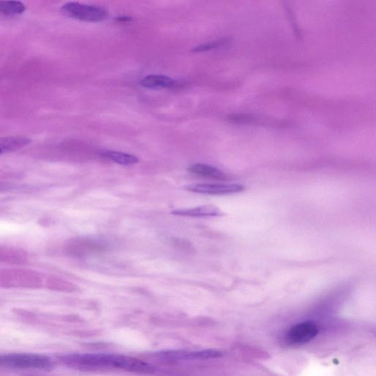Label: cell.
I'll use <instances>...</instances> for the list:
<instances>
[{
	"label": "cell",
	"instance_id": "1",
	"mask_svg": "<svg viewBox=\"0 0 376 376\" xmlns=\"http://www.w3.org/2000/svg\"><path fill=\"white\" fill-rule=\"evenodd\" d=\"M62 363L79 371L120 369L128 372L150 374L152 365L131 356L111 353H71L62 355Z\"/></svg>",
	"mask_w": 376,
	"mask_h": 376
},
{
	"label": "cell",
	"instance_id": "2",
	"mask_svg": "<svg viewBox=\"0 0 376 376\" xmlns=\"http://www.w3.org/2000/svg\"><path fill=\"white\" fill-rule=\"evenodd\" d=\"M0 366L19 369L49 370L53 367V363L42 355L9 353L0 355Z\"/></svg>",
	"mask_w": 376,
	"mask_h": 376
},
{
	"label": "cell",
	"instance_id": "3",
	"mask_svg": "<svg viewBox=\"0 0 376 376\" xmlns=\"http://www.w3.org/2000/svg\"><path fill=\"white\" fill-rule=\"evenodd\" d=\"M42 282V275L31 270L12 269L0 271V285L37 288Z\"/></svg>",
	"mask_w": 376,
	"mask_h": 376
},
{
	"label": "cell",
	"instance_id": "4",
	"mask_svg": "<svg viewBox=\"0 0 376 376\" xmlns=\"http://www.w3.org/2000/svg\"><path fill=\"white\" fill-rule=\"evenodd\" d=\"M62 12L67 16L77 21L90 23L101 22L107 16V12L103 8L77 2L64 4L62 7Z\"/></svg>",
	"mask_w": 376,
	"mask_h": 376
},
{
	"label": "cell",
	"instance_id": "5",
	"mask_svg": "<svg viewBox=\"0 0 376 376\" xmlns=\"http://www.w3.org/2000/svg\"><path fill=\"white\" fill-rule=\"evenodd\" d=\"M188 191L209 194L227 195L241 193L245 190V187L239 184H192L185 187Z\"/></svg>",
	"mask_w": 376,
	"mask_h": 376
},
{
	"label": "cell",
	"instance_id": "6",
	"mask_svg": "<svg viewBox=\"0 0 376 376\" xmlns=\"http://www.w3.org/2000/svg\"><path fill=\"white\" fill-rule=\"evenodd\" d=\"M221 355L222 353L216 350H204L200 351H174L158 353V356H159L160 359L168 362L206 360L220 358Z\"/></svg>",
	"mask_w": 376,
	"mask_h": 376
},
{
	"label": "cell",
	"instance_id": "7",
	"mask_svg": "<svg viewBox=\"0 0 376 376\" xmlns=\"http://www.w3.org/2000/svg\"><path fill=\"white\" fill-rule=\"evenodd\" d=\"M319 334V329L311 322L299 323L293 326L286 334V342L294 345H301L311 341Z\"/></svg>",
	"mask_w": 376,
	"mask_h": 376
},
{
	"label": "cell",
	"instance_id": "8",
	"mask_svg": "<svg viewBox=\"0 0 376 376\" xmlns=\"http://www.w3.org/2000/svg\"><path fill=\"white\" fill-rule=\"evenodd\" d=\"M31 143L32 140L25 137H0V155L23 150Z\"/></svg>",
	"mask_w": 376,
	"mask_h": 376
},
{
	"label": "cell",
	"instance_id": "9",
	"mask_svg": "<svg viewBox=\"0 0 376 376\" xmlns=\"http://www.w3.org/2000/svg\"><path fill=\"white\" fill-rule=\"evenodd\" d=\"M172 214L180 216L202 217L221 216L224 215V213L215 205L206 204L193 207V209L176 210L173 211Z\"/></svg>",
	"mask_w": 376,
	"mask_h": 376
},
{
	"label": "cell",
	"instance_id": "10",
	"mask_svg": "<svg viewBox=\"0 0 376 376\" xmlns=\"http://www.w3.org/2000/svg\"><path fill=\"white\" fill-rule=\"evenodd\" d=\"M27 260V253L22 250L5 245H0V263L19 265Z\"/></svg>",
	"mask_w": 376,
	"mask_h": 376
},
{
	"label": "cell",
	"instance_id": "11",
	"mask_svg": "<svg viewBox=\"0 0 376 376\" xmlns=\"http://www.w3.org/2000/svg\"><path fill=\"white\" fill-rule=\"evenodd\" d=\"M188 171L194 174L211 178V179L214 180L225 181L228 179V176L224 172L217 170V167L209 165L202 163L193 164L188 167Z\"/></svg>",
	"mask_w": 376,
	"mask_h": 376
},
{
	"label": "cell",
	"instance_id": "12",
	"mask_svg": "<svg viewBox=\"0 0 376 376\" xmlns=\"http://www.w3.org/2000/svg\"><path fill=\"white\" fill-rule=\"evenodd\" d=\"M176 81L172 78L165 75H152L142 79L141 85L147 88H172Z\"/></svg>",
	"mask_w": 376,
	"mask_h": 376
},
{
	"label": "cell",
	"instance_id": "13",
	"mask_svg": "<svg viewBox=\"0 0 376 376\" xmlns=\"http://www.w3.org/2000/svg\"><path fill=\"white\" fill-rule=\"evenodd\" d=\"M103 155L107 159L122 165H134L139 161L135 156L124 152L106 151L103 153Z\"/></svg>",
	"mask_w": 376,
	"mask_h": 376
},
{
	"label": "cell",
	"instance_id": "14",
	"mask_svg": "<svg viewBox=\"0 0 376 376\" xmlns=\"http://www.w3.org/2000/svg\"><path fill=\"white\" fill-rule=\"evenodd\" d=\"M26 6L18 1L0 2V13L6 16H16L25 13Z\"/></svg>",
	"mask_w": 376,
	"mask_h": 376
},
{
	"label": "cell",
	"instance_id": "15",
	"mask_svg": "<svg viewBox=\"0 0 376 376\" xmlns=\"http://www.w3.org/2000/svg\"><path fill=\"white\" fill-rule=\"evenodd\" d=\"M223 44L224 42L222 41H217V42L202 44V45L196 46L193 49V52L202 53V52L210 51H212V49H214L217 47L221 46Z\"/></svg>",
	"mask_w": 376,
	"mask_h": 376
},
{
	"label": "cell",
	"instance_id": "16",
	"mask_svg": "<svg viewBox=\"0 0 376 376\" xmlns=\"http://www.w3.org/2000/svg\"><path fill=\"white\" fill-rule=\"evenodd\" d=\"M117 21L120 22H128L131 21V18L130 17H118L117 18Z\"/></svg>",
	"mask_w": 376,
	"mask_h": 376
}]
</instances>
